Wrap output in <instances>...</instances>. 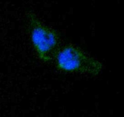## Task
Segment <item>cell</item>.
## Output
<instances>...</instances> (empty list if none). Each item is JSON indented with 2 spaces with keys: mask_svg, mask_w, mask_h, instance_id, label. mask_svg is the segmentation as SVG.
<instances>
[{
  "mask_svg": "<svg viewBox=\"0 0 124 117\" xmlns=\"http://www.w3.org/2000/svg\"><path fill=\"white\" fill-rule=\"evenodd\" d=\"M53 57L57 69L65 72H77L97 76L102 69V64L100 61L73 44L63 46L54 52Z\"/></svg>",
  "mask_w": 124,
  "mask_h": 117,
  "instance_id": "6da1fadb",
  "label": "cell"
},
{
  "mask_svg": "<svg viewBox=\"0 0 124 117\" xmlns=\"http://www.w3.org/2000/svg\"><path fill=\"white\" fill-rule=\"evenodd\" d=\"M29 20V29L33 46L38 57L43 62L52 59L59 41L57 31L44 24L33 13L30 12L27 15Z\"/></svg>",
  "mask_w": 124,
  "mask_h": 117,
  "instance_id": "7a4b0ae2",
  "label": "cell"
}]
</instances>
